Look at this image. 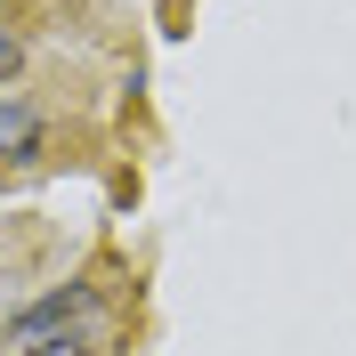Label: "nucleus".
Returning <instances> with one entry per match:
<instances>
[{
    "mask_svg": "<svg viewBox=\"0 0 356 356\" xmlns=\"http://www.w3.org/2000/svg\"><path fill=\"white\" fill-rule=\"evenodd\" d=\"M89 308H97V284H89V275H73V284L41 291V300H24V308L8 316V332H17V340H49L57 324H73V316H89Z\"/></svg>",
    "mask_w": 356,
    "mask_h": 356,
    "instance_id": "1",
    "label": "nucleus"
},
{
    "mask_svg": "<svg viewBox=\"0 0 356 356\" xmlns=\"http://www.w3.org/2000/svg\"><path fill=\"white\" fill-rule=\"evenodd\" d=\"M41 154H49V122L24 97L0 89V170H24V162H41Z\"/></svg>",
    "mask_w": 356,
    "mask_h": 356,
    "instance_id": "2",
    "label": "nucleus"
},
{
    "mask_svg": "<svg viewBox=\"0 0 356 356\" xmlns=\"http://www.w3.org/2000/svg\"><path fill=\"white\" fill-rule=\"evenodd\" d=\"M24 356H106V348H89L81 332H49V340H24Z\"/></svg>",
    "mask_w": 356,
    "mask_h": 356,
    "instance_id": "3",
    "label": "nucleus"
},
{
    "mask_svg": "<svg viewBox=\"0 0 356 356\" xmlns=\"http://www.w3.org/2000/svg\"><path fill=\"white\" fill-rule=\"evenodd\" d=\"M17 73H24V41H17V33H8V24H0V89L17 81Z\"/></svg>",
    "mask_w": 356,
    "mask_h": 356,
    "instance_id": "4",
    "label": "nucleus"
}]
</instances>
